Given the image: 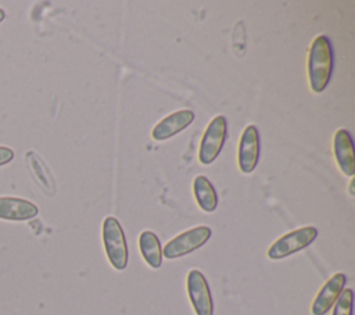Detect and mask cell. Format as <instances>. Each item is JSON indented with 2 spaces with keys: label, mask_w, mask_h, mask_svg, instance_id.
Here are the masks:
<instances>
[{
  "label": "cell",
  "mask_w": 355,
  "mask_h": 315,
  "mask_svg": "<svg viewBox=\"0 0 355 315\" xmlns=\"http://www.w3.org/2000/svg\"><path fill=\"white\" fill-rule=\"evenodd\" d=\"M139 250L143 259L153 269H158L162 264V248L158 236L151 230H143L139 236Z\"/></svg>",
  "instance_id": "12"
},
{
  "label": "cell",
  "mask_w": 355,
  "mask_h": 315,
  "mask_svg": "<svg viewBox=\"0 0 355 315\" xmlns=\"http://www.w3.org/2000/svg\"><path fill=\"white\" fill-rule=\"evenodd\" d=\"M259 160V132L255 125H247L240 136L237 164L243 173H251Z\"/></svg>",
  "instance_id": "7"
},
{
  "label": "cell",
  "mask_w": 355,
  "mask_h": 315,
  "mask_svg": "<svg viewBox=\"0 0 355 315\" xmlns=\"http://www.w3.org/2000/svg\"><path fill=\"white\" fill-rule=\"evenodd\" d=\"M101 235L108 262L114 269L123 271L128 265V244L119 221L115 216H105Z\"/></svg>",
  "instance_id": "2"
},
{
  "label": "cell",
  "mask_w": 355,
  "mask_h": 315,
  "mask_svg": "<svg viewBox=\"0 0 355 315\" xmlns=\"http://www.w3.org/2000/svg\"><path fill=\"white\" fill-rule=\"evenodd\" d=\"M316 236H318V229L311 225L294 229L280 236L277 240H275L268 248L266 255L270 259H283L288 255H293L306 248L309 244L313 243Z\"/></svg>",
  "instance_id": "3"
},
{
  "label": "cell",
  "mask_w": 355,
  "mask_h": 315,
  "mask_svg": "<svg viewBox=\"0 0 355 315\" xmlns=\"http://www.w3.org/2000/svg\"><path fill=\"white\" fill-rule=\"evenodd\" d=\"M345 282L347 278L341 272H337L331 278H329L326 283L322 286V289L318 291L316 297L313 298L311 305V314L326 315L334 305L340 293L345 289Z\"/></svg>",
  "instance_id": "8"
},
{
  "label": "cell",
  "mask_w": 355,
  "mask_h": 315,
  "mask_svg": "<svg viewBox=\"0 0 355 315\" xmlns=\"http://www.w3.org/2000/svg\"><path fill=\"white\" fill-rule=\"evenodd\" d=\"M226 136H227L226 118L223 115H216L208 124L200 142L198 161L202 165H209L216 160V157L222 151Z\"/></svg>",
  "instance_id": "5"
},
{
  "label": "cell",
  "mask_w": 355,
  "mask_h": 315,
  "mask_svg": "<svg viewBox=\"0 0 355 315\" xmlns=\"http://www.w3.org/2000/svg\"><path fill=\"white\" fill-rule=\"evenodd\" d=\"M39 214V208L32 201L19 197H0V219L28 221Z\"/></svg>",
  "instance_id": "11"
},
{
  "label": "cell",
  "mask_w": 355,
  "mask_h": 315,
  "mask_svg": "<svg viewBox=\"0 0 355 315\" xmlns=\"http://www.w3.org/2000/svg\"><path fill=\"white\" fill-rule=\"evenodd\" d=\"M334 56L330 39L319 35L313 39L308 53V80L312 92L320 93L330 82L333 72Z\"/></svg>",
  "instance_id": "1"
},
{
  "label": "cell",
  "mask_w": 355,
  "mask_h": 315,
  "mask_svg": "<svg viewBox=\"0 0 355 315\" xmlns=\"http://www.w3.org/2000/svg\"><path fill=\"white\" fill-rule=\"evenodd\" d=\"M14 158V151L10 147L0 146V167L8 164Z\"/></svg>",
  "instance_id": "16"
},
{
  "label": "cell",
  "mask_w": 355,
  "mask_h": 315,
  "mask_svg": "<svg viewBox=\"0 0 355 315\" xmlns=\"http://www.w3.org/2000/svg\"><path fill=\"white\" fill-rule=\"evenodd\" d=\"M333 150H334V157L340 171L347 176H352L355 172L354 143L347 129H338L334 133Z\"/></svg>",
  "instance_id": "10"
},
{
  "label": "cell",
  "mask_w": 355,
  "mask_h": 315,
  "mask_svg": "<svg viewBox=\"0 0 355 315\" xmlns=\"http://www.w3.org/2000/svg\"><path fill=\"white\" fill-rule=\"evenodd\" d=\"M354 185H355V182L351 180V182H349V194H351V196H354Z\"/></svg>",
  "instance_id": "17"
},
{
  "label": "cell",
  "mask_w": 355,
  "mask_h": 315,
  "mask_svg": "<svg viewBox=\"0 0 355 315\" xmlns=\"http://www.w3.org/2000/svg\"><path fill=\"white\" fill-rule=\"evenodd\" d=\"M194 121V112L191 110L175 111L162 118L151 130V137L157 142H165L175 135L184 130Z\"/></svg>",
  "instance_id": "9"
},
{
  "label": "cell",
  "mask_w": 355,
  "mask_h": 315,
  "mask_svg": "<svg viewBox=\"0 0 355 315\" xmlns=\"http://www.w3.org/2000/svg\"><path fill=\"white\" fill-rule=\"evenodd\" d=\"M212 230L205 225L187 229L173 239H171L162 248V255L166 259H176L184 257L197 248L202 247L211 239Z\"/></svg>",
  "instance_id": "4"
},
{
  "label": "cell",
  "mask_w": 355,
  "mask_h": 315,
  "mask_svg": "<svg viewBox=\"0 0 355 315\" xmlns=\"http://www.w3.org/2000/svg\"><path fill=\"white\" fill-rule=\"evenodd\" d=\"M6 18V11L3 8H0V22Z\"/></svg>",
  "instance_id": "18"
},
{
  "label": "cell",
  "mask_w": 355,
  "mask_h": 315,
  "mask_svg": "<svg viewBox=\"0 0 355 315\" xmlns=\"http://www.w3.org/2000/svg\"><path fill=\"white\" fill-rule=\"evenodd\" d=\"M354 291L352 289H344L334 303L331 315H352Z\"/></svg>",
  "instance_id": "15"
},
{
  "label": "cell",
  "mask_w": 355,
  "mask_h": 315,
  "mask_svg": "<svg viewBox=\"0 0 355 315\" xmlns=\"http://www.w3.org/2000/svg\"><path fill=\"white\" fill-rule=\"evenodd\" d=\"M26 160L29 161L31 171H32L36 182L42 187V190L46 191L47 194H53L55 191V182H54V178H53L50 169L43 162V160L35 151H29L26 154Z\"/></svg>",
  "instance_id": "14"
},
{
  "label": "cell",
  "mask_w": 355,
  "mask_h": 315,
  "mask_svg": "<svg viewBox=\"0 0 355 315\" xmlns=\"http://www.w3.org/2000/svg\"><path fill=\"white\" fill-rule=\"evenodd\" d=\"M193 193L198 207L204 212H212L218 207V194L214 185L204 175H198L193 180Z\"/></svg>",
  "instance_id": "13"
},
{
  "label": "cell",
  "mask_w": 355,
  "mask_h": 315,
  "mask_svg": "<svg viewBox=\"0 0 355 315\" xmlns=\"http://www.w3.org/2000/svg\"><path fill=\"white\" fill-rule=\"evenodd\" d=\"M187 296L196 315H212L214 303L205 276L198 269H191L186 278Z\"/></svg>",
  "instance_id": "6"
}]
</instances>
